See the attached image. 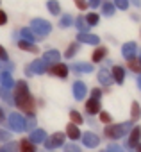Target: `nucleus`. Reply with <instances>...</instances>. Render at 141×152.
Segmentation results:
<instances>
[{
	"label": "nucleus",
	"instance_id": "nucleus-7",
	"mask_svg": "<svg viewBox=\"0 0 141 152\" xmlns=\"http://www.w3.org/2000/svg\"><path fill=\"white\" fill-rule=\"evenodd\" d=\"M66 134L72 138V140H77V138L81 136V132H79V129H77L75 124H68V127H66Z\"/></svg>",
	"mask_w": 141,
	"mask_h": 152
},
{
	"label": "nucleus",
	"instance_id": "nucleus-2",
	"mask_svg": "<svg viewBox=\"0 0 141 152\" xmlns=\"http://www.w3.org/2000/svg\"><path fill=\"white\" fill-rule=\"evenodd\" d=\"M127 125H114V127H109V129H105V136L107 138H118L120 134H123L127 129H125Z\"/></svg>",
	"mask_w": 141,
	"mask_h": 152
},
{
	"label": "nucleus",
	"instance_id": "nucleus-22",
	"mask_svg": "<svg viewBox=\"0 0 141 152\" xmlns=\"http://www.w3.org/2000/svg\"><path fill=\"white\" fill-rule=\"evenodd\" d=\"M0 59H2V61H6V59H7V52H6L2 47H0Z\"/></svg>",
	"mask_w": 141,
	"mask_h": 152
},
{
	"label": "nucleus",
	"instance_id": "nucleus-24",
	"mask_svg": "<svg viewBox=\"0 0 141 152\" xmlns=\"http://www.w3.org/2000/svg\"><path fill=\"white\" fill-rule=\"evenodd\" d=\"M100 95H102V93H100V90H93V99H95V100H97Z\"/></svg>",
	"mask_w": 141,
	"mask_h": 152
},
{
	"label": "nucleus",
	"instance_id": "nucleus-26",
	"mask_svg": "<svg viewBox=\"0 0 141 152\" xmlns=\"http://www.w3.org/2000/svg\"><path fill=\"white\" fill-rule=\"evenodd\" d=\"M136 147H137V152H141V145H139V143H137V145H136Z\"/></svg>",
	"mask_w": 141,
	"mask_h": 152
},
{
	"label": "nucleus",
	"instance_id": "nucleus-23",
	"mask_svg": "<svg viewBox=\"0 0 141 152\" xmlns=\"http://www.w3.org/2000/svg\"><path fill=\"white\" fill-rule=\"evenodd\" d=\"M116 2H118V6H120V7H123V9L127 7V0H116Z\"/></svg>",
	"mask_w": 141,
	"mask_h": 152
},
{
	"label": "nucleus",
	"instance_id": "nucleus-5",
	"mask_svg": "<svg viewBox=\"0 0 141 152\" xmlns=\"http://www.w3.org/2000/svg\"><path fill=\"white\" fill-rule=\"evenodd\" d=\"M98 109H100V106H98V100H95V99H91V100H86V111H88L89 115H97V113H98Z\"/></svg>",
	"mask_w": 141,
	"mask_h": 152
},
{
	"label": "nucleus",
	"instance_id": "nucleus-8",
	"mask_svg": "<svg viewBox=\"0 0 141 152\" xmlns=\"http://www.w3.org/2000/svg\"><path fill=\"white\" fill-rule=\"evenodd\" d=\"M22 152H36V145L31 140H22Z\"/></svg>",
	"mask_w": 141,
	"mask_h": 152
},
{
	"label": "nucleus",
	"instance_id": "nucleus-12",
	"mask_svg": "<svg viewBox=\"0 0 141 152\" xmlns=\"http://www.w3.org/2000/svg\"><path fill=\"white\" fill-rule=\"evenodd\" d=\"M134 48H136V47H134V43H130V45H125V47H123V54H125V57H127V59H129V57H134V56H132Z\"/></svg>",
	"mask_w": 141,
	"mask_h": 152
},
{
	"label": "nucleus",
	"instance_id": "nucleus-14",
	"mask_svg": "<svg viewBox=\"0 0 141 152\" xmlns=\"http://www.w3.org/2000/svg\"><path fill=\"white\" fill-rule=\"evenodd\" d=\"M70 118H72L75 124H82V116H81L77 111H72V113H70Z\"/></svg>",
	"mask_w": 141,
	"mask_h": 152
},
{
	"label": "nucleus",
	"instance_id": "nucleus-27",
	"mask_svg": "<svg viewBox=\"0 0 141 152\" xmlns=\"http://www.w3.org/2000/svg\"><path fill=\"white\" fill-rule=\"evenodd\" d=\"M4 118V113H2V109H0V120H2Z\"/></svg>",
	"mask_w": 141,
	"mask_h": 152
},
{
	"label": "nucleus",
	"instance_id": "nucleus-25",
	"mask_svg": "<svg viewBox=\"0 0 141 152\" xmlns=\"http://www.w3.org/2000/svg\"><path fill=\"white\" fill-rule=\"evenodd\" d=\"M50 7H52V11H54V13H59V6H55V4H50Z\"/></svg>",
	"mask_w": 141,
	"mask_h": 152
},
{
	"label": "nucleus",
	"instance_id": "nucleus-15",
	"mask_svg": "<svg viewBox=\"0 0 141 152\" xmlns=\"http://www.w3.org/2000/svg\"><path fill=\"white\" fill-rule=\"evenodd\" d=\"M73 2H75V6H77L81 11H84V9L88 7V2H86V0H73Z\"/></svg>",
	"mask_w": 141,
	"mask_h": 152
},
{
	"label": "nucleus",
	"instance_id": "nucleus-17",
	"mask_svg": "<svg viewBox=\"0 0 141 152\" xmlns=\"http://www.w3.org/2000/svg\"><path fill=\"white\" fill-rule=\"evenodd\" d=\"M77 48H79V45H73V47H70V48L66 50V57H72V56L77 52Z\"/></svg>",
	"mask_w": 141,
	"mask_h": 152
},
{
	"label": "nucleus",
	"instance_id": "nucleus-20",
	"mask_svg": "<svg viewBox=\"0 0 141 152\" xmlns=\"http://www.w3.org/2000/svg\"><path fill=\"white\" fill-rule=\"evenodd\" d=\"M97 20H98V18H97V15H95V13H91V15H88V22H89L91 25H93V23H97Z\"/></svg>",
	"mask_w": 141,
	"mask_h": 152
},
{
	"label": "nucleus",
	"instance_id": "nucleus-13",
	"mask_svg": "<svg viewBox=\"0 0 141 152\" xmlns=\"http://www.w3.org/2000/svg\"><path fill=\"white\" fill-rule=\"evenodd\" d=\"M84 141L88 143V147H95L98 140H97V138H95L93 134H86V136H84Z\"/></svg>",
	"mask_w": 141,
	"mask_h": 152
},
{
	"label": "nucleus",
	"instance_id": "nucleus-6",
	"mask_svg": "<svg viewBox=\"0 0 141 152\" xmlns=\"http://www.w3.org/2000/svg\"><path fill=\"white\" fill-rule=\"evenodd\" d=\"M127 66H129L130 70L141 73V59H139V57H130V59L127 61Z\"/></svg>",
	"mask_w": 141,
	"mask_h": 152
},
{
	"label": "nucleus",
	"instance_id": "nucleus-16",
	"mask_svg": "<svg viewBox=\"0 0 141 152\" xmlns=\"http://www.w3.org/2000/svg\"><path fill=\"white\" fill-rule=\"evenodd\" d=\"M100 120H102L104 124H109V122H111V116H109V113H107V111H102V113H100Z\"/></svg>",
	"mask_w": 141,
	"mask_h": 152
},
{
	"label": "nucleus",
	"instance_id": "nucleus-10",
	"mask_svg": "<svg viewBox=\"0 0 141 152\" xmlns=\"http://www.w3.org/2000/svg\"><path fill=\"white\" fill-rule=\"evenodd\" d=\"M18 47H20V48H23V50H29V52H34V54H36V52L39 50V48H38L36 45H29L27 41H20V43H18Z\"/></svg>",
	"mask_w": 141,
	"mask_h": 152
},
{
	"label": "nucleus",
	"instance_id": "nucleus-4",
	"mask_svg": "<svg viewBox=\"0 0 141 152\" xmlns=\"http://www.w3.org/2000/svg\"><path fill=\"white\" fill-rule=\"evenodd\" d=\"M139 138H141V129H139V127H134V129H132V132H130V136H129L127 145L136 147V145L139 143Z\"/></svg>",
	"mask_w": 141,
	"mask_h": 152
},
{
	"label": "nucleus",
	"instance_id": "nucleus-9",
	"mask_svg": "<svg viewBox=\"0 0 141 152\" xmlns=\"http://www.w3.org/2000/svg\"><path fill=\"white\" fill-rule=\"evenodd\" d=\"M113 77H114L118 83H123V68H121V66H114V68H113Z\"/></svg>",
	"mask_w": 141,
	"mask_h": 152
},
{
	"label": "nucleus",
	"instance_id": "nucleus-18",
	"mask_svg": "<svg viewBox=\"0 0 141 152\" xmlns=\"http://www.w3.org/2000/svg\"><path fill=\"white\" fill-rule=\"evenodd\" d=\"M132 118H139V106L132 104Z\"/></svg>",
	"mask_w": 141,
	"mask_h": 152
},
{
	"label": "nucleus",
	"instance_id": "nucleus-1",
	"mask_svg": "<svg viewBox=\"0 0 141 152\" xmlns=\"http://www.w3.org/2000/svg\"><path fill=\"white\" fill-rule=\"evenodd\" d=\"M50 73H52V75H55V77L64 79L66 75H68V68H66L64 64H61V63H55V64H52V66H50Z\"/></svg>",
	"mask_w": 141,
	"mask_h": 152
},
{
	"label": "nucleus",
	"instance_id": "nucleus-21",
	"mask_svg": "<svg viewBox=\"0 0 141 152\" xmlns=\"http://www.w3.org/2000/svg\"><path fill=\"white\" fill-rule=\"evenodd\" d=\"M7 22V16H6V13L4 11H0V25H4Z\"/></svg>",
	"mask_w": 141,
	"mask_h": 152
},
{
	"label": "nucleus",
	"instance_id": "nucleus-11",
	"mask_svg": "<svg viewBox=\"0 0 141 152\" xmlns=\"http://www.w3.org/2000/svg\"><path fill=\"white\" fill-rule=\"evenodd\" d=\"M61 143H63V134H54L52 140H50L47 145H48V147H55V145H61Z\"/></svg>",
	"mask_w": 141,
	"mask_h": 152
},
{
	"label": "nucleus",
	"instance_id": "nucleus-19",
	"mask_svg": "<svg viewBox=\"0 0 141 152\" xmlns=\"http://www.w3.org/2000/svg\"><path fill=\"white\" fill-rule=\"evenodd\" d=\"M79 39L81 41H93V43H97L98 39L97 38H93V36H79Z\"/></svg>",
	"mask_w": 141,
	"mask_h": 152
},
{
	"label": "nucleus",
	"instance_id": "nucleus-28",
	"mask_svg": "<svg viewBox=\"0 0 141 152\" xmlns=\"http://www.w3.org/2000/svg\"><path fill=\"white\" fill-rule=\"evenodd\" d=\"M137 83H139V88H141V77H139V81H137Z\"/></svg>",
	"mask_w": 141,
	"mask_h": 152
},
{
	"label": "nucleus",
	"instance_id": "nucleus-3",
	"mask_svg": "<svg viewBox=\"0 0 141 152\" xmlns=\"http://www.w3.org/2000/svg\"><path fill=\"white\" fill-rule=\"evenodd\" d=\"M105 56H107V48L105 47H98V48H95L91 59H93V63H100V61L105 59Z\"/></svg>",
	"mask_w": 141,
	"mask_h": 152
}]
</instances>
